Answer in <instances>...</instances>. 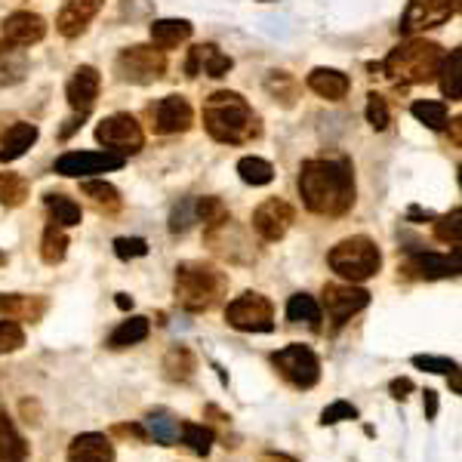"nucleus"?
Wrapping results in <instances>:
<instances>
[{
	"mask_svg": "<svg viewBox=\"0 0 462 462\" xmlns=\"http://www.w3.org/2000/svg\"><path fill=\"white\" fill-rule=\"evenodd\" d=\"M191 31H195V25L188 19H158L152 25V44L158 49H176L191 38Z\"/></svg>",
	"mask_w": 462,
	"mask_h": 462,
	"instance_id": "24",
	"label": "nucleus"
},
{
	"mask_svg": "<svg viewBox=\"0 0 462 462\" xmlns=\"http://www.w3.org/2000/svg\"><path fill=\"white\" fill-rule=\"evenodd\" d=\"M0 31H4L6 44L31 47V44H40V40L47 38V22H44V16H38V13L22 10V13L6 16L4 25H0Z\"/></svg>",
	"mask_w": 462,
	"mask_h": 462,
	"instance_id": "16",
	"label": "nucleus"
},
{
	"mask_svg": "<svg viewBox=\"0 0 462 462\" xmlns=\"http://www.w3.org/2000/svg\"><path fill=\"white\" fill-rule=\"evenodd\" d=\"M195 370H197V358L185 345H173L167 352V358H163V376L170 382H188L195 376Z\"/></svg>",
	"mask_w": 462,
	"mask_h": 462,
	"instance_id": "27",
	"label": "nucleus"
},
{
	"mask_svg": "<svg viewBox=\"0 0 462 462\" xmlns=\"http://www.w3.org/2000/svg\"><path fill=\"white\" fill-rule=\"evenodd\" d=\"M414 118L419 124H425L429 130H444L447 126V102H414Z\"/></svg>",
	"mask_w": 462,
	"mask_h": 462,
	"instance_id": "37",
	"label": "nucleus"
},
{
	"mask_svg": "<svg viewBox=\"0 0 462 462\" xmlns=\"http://www.w3.org/2000/svg\"><path fill=\"white\" fill-rule=\"evenodd\" d=\"M81 191L102 210H118L120 207V191L105 179H87L81 185Z\"/></svg>",
	"mask_w": 462,
	"mask_h": 462,
	"instance_id": "34",
	"label": "nucleus"
},
{
	"mask_svg": "<svg viewBox=\"0 0 462 462\" xmlns=\"http://www.w3.org/2000/svg\"><path fill=\"white\" fill-rule=\"evenodd\" d=\"M49 216H53L56 225H62V229H74V225H81V207H77L74 201H71L68 195H49L44 197Z\"/></svg>",
	"mask_w": 462,
	"mask_h": 462,
	"instance_id": "31",
	"label": "nucleus"
},
{
	"mask_svg": "<svg viewBox=\"0 0 462 462\" xmlns=\"http://www.w3.org/2000/svg\"><path fill=\"white\" fill-rule=\"evenodd\" d=\"M440 59H444V53H440L438 44L414 38V40L397 44L392 53L386 56L382 74L395 83H429L438 77Z\"/></svg>",
	"mask_w": 462,
	"mask_h": 462,
	"instance_id": "4",
	"label": "nucleus"
},
{
	"mask_svg": "<svg viewBox=\"0 0 462 462\" xmlns=\"http://www.w3.org/2000/svg\"><path fill=\"white\" fill-rule=\"evenodd\" d=\"M367 305L370 293L364 287H354V283H327L324 287V309L336 330L352 321L358 311H364Z\"/></svg>",
	"mask_w": 462,
	"mask_h": 462,
	"instance_id": "10",
	"label": "nucleus"
},
{
	"mask_svg": "<svg viewBox=\"0 0 462 462\" xmlns=\"http://www.w3.org/2000/svg\"><path fill=\"white\" fill-rule=\"evenodd\" d=\"M459 234H462V210L457 207L453 213H447V216H440L435 222V238L444 240V244H450L453 250L459 247Z\"/></svg>",
	"mask_w": 462,
	"mask_h": 462,
	"instance_id": "38",
	"label": "nucleus"
},
{
	"mask_svg": "<svg viewBox=\"0 0 462 462\" xmlns=\"http://www.w3.org/2000/svg\"><path fill=\"white\" fill-rule=\"evenodd\" d=\"M115 253H118V259H139V256H148V240L118 238L115 240Z\"/></svg>",
	"mask_w": 462,
	"mask_h": 462,
	"instance_id": "44",
	"label": "nucleus"
},
{
	"mask_svg": "<svg viewBox=\"0 0 462 462\" xmlns=\"http://www.w3.org/2000/svg\"><path fill=\"white\" fill-rule=\"evenodd\" d=\"M287 321H293V324H309V327H321V305H318L315 296H309V293H296V296H290V302H287Z\"/></svg>",
	"mask_w": 462,
	"mask_h": 462,
	"instance_id": "29",
	"label": "nucleus"
},
{
	"mask_svg": "<svg viewBox=\"0 0 462 462\" xmlns=\"http://www.w3.org/2000/svg\"><path fill=\"white\" fill-rule=\"evenodd\" d=\"M453 4L450 0H407V10L401 16V34H419V31H429V28L444 25L447 19L453 16Z\"/></svg>",
	"mask_w": 462,
	"mask_h": 462,
	"instance_id": "11",
	"label": "nucleus"
},
{
	"mask_svg": "<svg viewBox=\"0 0 462 462\" xmlns=\"http://www.w3.org/2000/svg\"><path fill=\"white\" fill-rule=\"evenodd\" d=\"M124 167V154L118 152H68L56 161V173L59 176H92V173H109V170Z\"/></svg>",
	"mask_w": 462,
	"mask_h": 462,
	"instance_id": "12",
	"label": "nucleus"
},
{
	"mask_svg": "<svg viewBox=\"0 0 462 462\" xmlns=\"http://www.w3.org/2000/svg\"><path fill=\"white\" fill-rule=\"evenodd\" d=\"M68 253V234L62 225H47L44 238H40V259L47 262V266H59L62 259H65Z\"/></svg>",
	"mask_w": 462,
	"mask_h": 462,
	"instance_id": "32",
	"label": "nucleus"
},
{
	"mask_svg": "<svg viewBox=\"0 0 462 462\" xmlns=\"http://www.w3.org/2000/svg\"><path fill=\"white\" fill-rule=\"evenodd\" d=\"M296 185L302 204L318 216H343L354 207V170L343 158L305 161Z\"/></svg>",
	"mask_w": 462,
	"mask_h": 462,
	"instance_id": "1",
	"label": "nucleus"
},
{
	"mask_svg": "<svg viewBox=\"0 0 462 462\" xmlns=\"http://www.w3.org/2000/svg\"><path fill=\"white\" fill-rule=\"evenodd\" d=\"M28 197V182L19 173H0V204L19 207Z\"/></svg>",
	"mask_w": 462,
	"mask_h": 462,
	"instance_id": "36",
	"label": "nucleus"
},
{
	"mask_svg": "<svg viewBox=\"0 0 462 462\" xmlns=\"http://www.w3.org/2000/svg\"><path fill=\"white\" fill-rule=\"evenodd\" d=\"M231 56H225L216 44H197L188 49V62H185V74L188 77H225L231 71Z\"/></svg>",
	"mask_w": 462,
	"mask_h": 462,
	"instance_id": "18",
	"label": "nucleus"
},
{
	"mask_svg": "<svg viewBox=\"0 0 462 462\" xmlns=\"http://www.w3.org/2000/svg\"><path fill=\"white\" fill-rule=\"evenodd\" d=\"M266 4H268V0H266Z\"/></svg>",
	"mask_w": 462,
	"mask_h": 462,
	"instance_id": "52",
	"label": "nucleus"
},
{
	"mask_svg": "<svg viewBox=\"0 0 462 462\" xmlns=\"http://www.w3.org/2000/svg\"><path fill=\"white\" fill-rule=\"evenodd\" d=\"M99 87H102V77H99V71L92 65H81L74 71V77L68 81V105L71 111H74L77 118H87L92 111V105H96L99 99Z\"/></svg>",
	"mask_w": 462,
	"mask_h": 462,
	"instance_id": "15",
	"label": "nucleus"
},
{
	"mask_svg": "<svg viewBox=\"0 0 462 462\" xmlns=\"http://www.w3.org/2000/svg\"><path fill=\"white\" fill-rule=\"evenodd\" d=\"M38 142V126L34 124H13L10 130L4 133V139H0V163H10V161H19L28 148Z\"/></svg>",
	"mask_w": 462,
	"mask_h": 462,
	"instance_id": "23",
	"label": "nucleus"
},
{
	"mask_svg": "<svg viewBox=\"0 0 462 462\" xmlns=\"http://www.w3.org/2000/svg\"><path fill=\"white\" fill-rule=\"evenodd\" d=\"M438 416V395L431 388H425V419H435Z\"/></svg>",
	"mask_w": 462,
	"mask_h": 462,
	"instance_id": "48",
	"label": "nucleus"
},
{
	"mask_svg": "<svg viewBox=\"0 0 462 462\" xmlns=\"http://www.w3.org/2000/svg\"><path fill=\"white\" fill-rule=\"evenodd\" d=\"M47 311L44 296H22V293H6L0 296V315H6L10 321H40Z\"/></svg>",
	"mask_w": 462,
	"mask_h": 462,
	"instance_id": "22",
	"label": "nucleus"
},
{
	"mask_svg": "<svg viewBox=\"0 0 462 462\" xmlns=\"http://www.w3.org/2000/svg\"><path fill=\"white\" fill-rule=\"evenodd\" d=\"M154 118V130L158 133H185L195 120V111H191L188 99L185 96H163L158 105L152 109Z\"/></svg>",
	"mask_w": 462,
	"mask_h": 462,
	"instance_id": "17",
	"label": "nucleus"
},
{
	"mask_svg": "<svg viewBox=\"0 0 462 462\" xmlns=\"http://www.w3.org/2000/svg\"><path fill=\"white\" fill-rule=\"evenodd\" d=\"M204 126L222 145H244L262 133L259 115L247 105L240 92L219 90L204 102Z\"/></svg>",
	"mask_w": 462,
	"mask_h": 462,
	"instance_id": "2",
	"label": "nucleus"
},
{
	"mask_svg": "<svg viewBox=\"0 0 462 462\" xmlns=\"http://www.w3.org/2000/svg\"><path fill=\"white\" fill-rule=\"evenodd\" d=\"M68 462H115V444L109 440V435L83 431V435L71 438Z\"/></svg>",
	"mask_w": 462,
	"mask_h": 462,
	"instance_id": "20",
	"label": "nucleus"
},
{
	"mask_svg": "<svg viewBox=\"0 0 462 462\" xmlns=\"http://www.w3.org/2000/svg\"><path fill=\"white\" fill-rule=\"evenodd\" d=\"M4 262H6V256H4V253H0V266H4Z\"/></svg>",
	"mask_w": 462,
	"mask_h": 462,
	"instance_id": "51",
	"label": "nucleus"
},
{
	"mask_svg": "<svg viewBox=\"0 0 462 462\" xmlns=\"http://www.w3.org/2000/svg\"><path fill=\"white\" fill-rule=\"evenodd\" d=\"M293 219H296V213L287 201H281V197H268V201H262L253 213V229L262 240L272 244V240H281L283 234L290 231Z\"/></svg>",
	"mask_w": 462,
	"mask_h": 462,
	"instance_id": "13",
	"label": "nucleus"
},
{
	"mask_svg": "<svg viewBox=\"0 0 462 462\" xmlns=\"http://www.w3.org/2000/svg\"><path fill=\"white\" fill-rule=\"evenodd\" d=\"M327 262H330V268L339 277H345V281H352V283H361V281H370V277L379 272L382 253L370 238L354 234V238L339 240V244L330 250V256H327Z\"/></svg>",
	"mask_w": 462,
	"mask_h": 462,
	"instance_id": "5",
	"label": "nucleus"
},
{
	"mask_svg": "<svg viewBox=\"0 0 462 462\" xmlns=\"http://www.w3.org/2000/svg\"><path fill=\"white\" fill-rule=\"evenodd\" d=\"M115 435H126V438L145 440V438H148V431H145V425H136V423H130V425H115Z\"/></svg>",
	"mask_w": 462,
	"mask_h": 462,
	"instance_id": "47",
	"label": "nucleus"
},
{
	"mask_svg": "<svg viewBox=\"0 0 462 462\" xmlns=\"http://www.w3.org/2000/svg\"><path fill=\"white\" fill-rule=\"evenodd\" d=\"M225 321L240 333H272L275 330V309L262 293L247 290V293H240L234 302H229Z\"/></svg>",
	"mask_w": 462,
	"mask_h": 462,
	"instance_id": "8",
	"label": "nucleus"
},
{
	"mask_svg": "<svg viewBox=\"0 0 462 462\" xmlns=\"http://www.w3.org/2000/svg\"><path fill=\"white\" fill-rule=\"evenodd\" d=\"M25 345V330L19 327L16 321H0V354L6 352H19V348Z\"/></svg>",
	"mask_w": 462,
	"mask_h": 462,
	"instance_id": "41",
	"label": "nucleus"
},
{
	"mask_svg": "<svg viewBox=\"0 0 462 462\" xmlns=\"http://www.w3.org/2000/svg\"><path fill=\"white\" fill-rule=\"evenodd\" d=\"M28 71V56L22 47L16 44H0V87H13L25 77Z\"/></svg>",
	"mask_w": 462,
	"mask_h": 462,
	"instance_id": "25",
	"label": "nucleus"
},
{
	"mask_svg": "<svg viewBox=\"0 0 462 462\" xmlns=\"http://www.w3.org/2000/svg\"><path fill=\"white\" fill-rule=\"evenodd\" d=\"M167 71V56L158 47H126L115 59V74L124 83H154Z\"/></svg>",
	"mask_w": 462,
	"mask_h": 462,
	"instance_id": "6",
	"label": "nucleus"
},
{
	"mask_svg": "<svg viewBox=\"0 0 462 462\" xmlns=\"http://www.w3.org/2000/svg\"><path fill=\"white\" fill-rule=\"evenodd\" d=\"M105 0H65L59 10V19H56V28H59L62 38H81L87 31V25L99 16Z\"/></svg>",
	"mask_w": 462,
	"mask_h": 462,
	"instance_id": "19",
	"label": "nucleus"
},
{
	"mask_svg": "<svg viewBox=\"0 0 462 462\" xmlns=\"http://www.w3.org/2000/svg\"><path fill=\"white\" fill-rule=\"evenodd\" d=\"M229 277L207 262H182L176 268V302L185 311H210L222 302Z\"/></svg>",
	"mask_w": 462,
	"mask_h": 462,
	"instance_id": "3",
	"label": "nucleus"
},
{
	"mask_svg": "<svg viewBox=\"0 0 462 462\" xmlns=\"http://www.w3.org/2000/svg\"><path fill=\"white\" fill-rule=\"evenodd\" d=\"M259 462H300V459H293V457H287V453H266Z\"/></svg>",
	"mask_w": 462,
	"mask_h": 462,
	"instance_id": "49",
	"label": "nucleus"
},
{
	"mask_svg": "<svg viewBox=\"0 0 462 462\" xmlns=\"http://www.w3.org/2000/svg\"><path fill=\"white\" fill-rule=\"evenodd\" d=\"M197 219H195V197L191 201H182L179 207L173 210V216H170V231H188L191 225H195Z\"/></svg>",
	"mask_w": 462,
	"mask_h": 462,
	"instance_id": "43",
	"label": "nucleus"
},
{
	"mask_svg": "<svg viewBox=\"0 0 462 462\" xmlns=\"http://www.w3.org/2000/svg\"><path fill=\"white\" fill-rule=\"evenodd\" d=\"M392 397L395 401H404V397H407L410 392H414V379H407V376H401V379H392Z\"/></svg>",
	"mask_w": 462,
	"mask_h": 462,
	"instance_id": "46",
	"label": "nucleus"
},
{
	"mask_svg": "<svg viewBox=\"0 0 462 462\" xmlns=\"http://www.w3.org/2000/svg\"><path fill=\"white\" fill-rule=\"evenodd\" d=\"M272 364L293 388H315L318 379H321V361L309 345L293 343L281 348V352L272 354Z\"/></svg>",
	"mask_w": 462,
	"mask_h": 462,
	"instance_id": "7",
	"label": "nucleus"
},
{
	"mask_svg": "<svg viewBox=\"0 0 462 462\" xmlns=\"http://www.w3.org/2000/svg\"><path fill=\"white\" fill-rule=\"evenodd\" d=\"M179 438L188 450H195L197 457H207L213 450V431L207 425H195V423H182L179 425Z\"/></svg>",
	"mask_w": 462,
	"mask_h": 462,
	"instance_id": "35",
	"label": "nucleus"
},
{
	"mask_svg": "<svg viewBox=\"0 0 462 462\" xmlns=\"http://www.w3.org/2000/svg\"><path fill=\"white\" fill-rule=\"evenodd\" d=\"M238 176L247 185H256V188H259V185H268L275 179V167L266 158H256V154H253V158H240L238 161Z\"/></svg>",
	"mask_w": 462,
	"mask_h": 462,
	"instance_id": "33",
	"label": "nucleus"
},
{
	"mask_svg": "<svg viewBox=\"0 0 462 462\" xmlns=\"http://www.w3.org/2000/svg\"><path fill=\"white\" fill-rule=\"evenodd\" d=\"M414 367L429 370V373H450V370H457L459 364H457V361H450V358H435V354H416Z\"/></svg>",
	"mask_w": 462,
	"mask_h": 462,
	"instance_id": "45",
	"label": "nucleus"
},
{
	"mask_svg": "<svg viewBox=\"0 0 462 462\" xmlns=\"http://www.w3.org/2000/svg\"><path fill=\"white\" fill-rule=\"evenodd\" d=\"M345 419H358V407L348 401H333L330 407H324L321 425H336V423H345Z\"/></svg>",
	"mask_w": 462,
	"mask_h": 462,
	"instance_id": "42",
	"label": "nucleus"
},
{
	"mask_svg": "<svg viewBox=\"0 0 462 462\" xmlns=\"http://www.w3.org/2000/svg\"><path fill=\"white\" fill-rule=\"evenodd\" d=\"M459 65H462V53L459 49H450V56H444V59H440V68H438V83L450 102H459V96H462Z\"/></svg>",
	"mask_w": 462,
	"mask_h": 462,
	"instance_id": "30",
	"label": "nucleus"
},
{
	"mask_svg": "<svg viewBox=\"0 0 462 462\" xmlns=\"http://www.w3.org/2000/svg\"><path fill=\"white\" fill-rule=\"evenodd\" d=\"M115 302H118V309H124V311H126V309H133V300H130V296H126V293H118V300H115Z\"/></svg>",
	"mask_w": 462,
	"mask_h": 462,
	"instance_id": "50",
	"label": "nucleus"
},
{
	"mask_svg": "<svg viewBox=\"0 0 462 462\" xmlns=\"http://www.w3.org/2000/svg\"><path fill=\"white\" fill-rule=\"evenodd\" d=\"M142 425H145L148 438H154L158 444H163V447L179 444V425L182 423L173 414H167V410H152Z\"/></svg>",
	"mask_w": 462,
	"mask_h": 462,
	"instance_id": "26",
	"label": "nucleus"
},
{
	"mask_svg": "<svg viewBox=\"0 0 462 462\" xmlns=\"http://www.w3.org/2000/svg\"><path fill=\"white\" fill-rule=\"evenodd\" d=\"M388 120H392V115H388V102L379 96V92H370L367 96V124L373 126V130H386Z\"/></svg>",
	"mask_w": 462,
	"mask_h": 462,
	"instance_id": "40",
	"label": "nucleus"
},
{
	"mask_svg": "<svg viewBox=\"0 0 462 462\" xmlns=\"http://www.w3.org/2000/svg\"><path fill=\"white\" fill-rule=\"evenodd\" d=\"M401 272L407 277H419V281H440V277H457L459 275V250L453 256L440 253H410L404 259Z\"/></svg>",
	"mask_w": 462,
	"mask_h": 462,
	"instance_id": "14",
	"label": "nucleus"
},
{
	"mask_svg": "<svg viewBox=\"0 0 462 462\" xmlns=\"http://www.w3.org/2000/svg\"><path fill=\"white\" fill-rule=\"evenodd\" d=\"M148 333H152V324H148V318H130V321H124L118 327L115 333L109 336V348H130V345H139L148 339Z\"/></svg>",
	"mask_w": 462,
	"mask_h": 462,
	"instance_id": "28",
	"label": "nucleus"
},
{
	"mask_svg": "<svg viewBox=\"0 0 462 462\" xmlns=\"http://www.w3.org/2000/svg\"><path fill=\"white\" fill-rule=\"evenodd\" d=\"M96 139L102 142L109 152H118V154H136L142 145H145V133H142L139 120L126 111H118V115H109L99 120L96 126Z\"/></svg>",
	"mask_w": 462,
	"mask_h": 462,
	"instance_id": "9",
	"label": "nucleus"
},
{
	"mask_svg": "<svg viewBox=\"0 0 462 462\" xmlns=\"http://www.w3.org/2000/svg\"><path fill=\"white\" fill-rule=\"evenodd\" d=\"M305 83H309L311 92L327 99V102H339V99H345L348 90H352V81L336 68H315Z\"/></svg>",
	"mask_w": 462,
	"mask_h": 462,
	"instance_id": "21",
	"label": "nucleus"
},
{
	"mask_svg": "<svg viewBox=\"0 0 462 462\" xmlns=\"http://www.w3.org/2000/svg\"><path fill=\"white\" fill-rule=\"evenodd\" d=\"M266 90L281 99L283 105H293V99H296V81L287 74V71H272V74L266 77Z\"/></svg>",
	"mask_w": 462,
	"mask_h": 462,
	"instance_id": "39",
	"label": "nucleus"
}]
</instances>
